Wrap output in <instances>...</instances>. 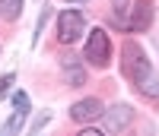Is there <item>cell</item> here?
Returning <instances> with one entry per match:
<instances>
[{"label": "cell", "instance_id": "obj_8", "mask_svg": "<svg viewBox=\"0 0 159 136\" xmlns=\"http://www.w3.org/2000/svg\"><path fill=\"white\" fill-rule=\"evenodd\" d=\"M134 92H137V95H143V98H150L153 104H159V76H156V70H153L150 76H143L140 83L134 86Z\"/></svg>", "mask_w": 159, "mask_h": 136}, {"label": "cell", "instance_id": "obj_17", "mask_svg": "<svg viewBox=\"0 0 159 136\" xmlns=\"http://www.w3.org/2000/svg\"><path fill=\"white\" fill-rule=\"evenodd\" d=\"M73 3H80V0H73Z\"/></svg>", "mask_w": 159, "mask_h": 136}, {"label": "cell", "instance_id": "obj_7", "mask_svg": "<svg viewBox=\"0 0 159 136\" xmlns=\"http://www.w3.org/2000/svg\"><path fill=\"white\" fill-rule=\"evenodd\" d=\"M153 13H156V0H134L127 16V32H147L153 25Z\"/></svg>", "mask_w": 159, "mask_h": 136}, {"label": "cell", "instance_id": "obj_9", "mask_svg": "<svg viewBox=\"0 0 159 136\" xmlns=\"http://www.w3.org/2000/svg\"><path fill=\"white\" fill-rule=\"evenodd\" d=\"M127 3L130 0H111V22L115 29H124V32H127Z\"/></svg>", "mask_w": 159, "mask_h": 136}, {"label": "cell", "instance_id": "obj_10", "mask_svg": "<svg viewBox=\"0 0 159 136\" xmlns=\"http://www.w3.org/2000/svg\"><path fill=\"white\" fill-rule=\"evenodd\" d=\"M22 13V0H0V16L7 22H16Z\"/></svg>", "mask_w": 159, "mask_h": 136}, {"label": "cell", "instance_id": "obj_11", "mask_svg": "<svg viewBox=\"0 0 159 136\" xmlns=\"http://www.w3.org/2000/svg\"><path fill=\"white\" fill-rule=\"evenodd\" d=\"M22 120H25V111H16L7 124H3V130H0V136H19V130H22Z\"/></svg>", "mask_w": 159, "mask_h": 136}, {"label": "cell", "instance_id": "obj_15", "mask_svg": "<svg viewBox=\"0 0 159 136\" xmlns=\"http://www.w3.org/2000/svg\"><path fill=\"white\" fill-rule=\"evenodd\" d=\"M13 83H16V76H13V73H7V76H0V98H7V95H10Z\"/></svg>", "mask_w": 159, "mask_h": 136}, {"label": "cell", "instance_id": "obj_1", "mask_svg": "<svg viewBox=\"0 0 159 136\" xmlns=\"http://www.w3.org/2000/svg\"><path fill=\"white\" fill-rule=\"evenodd\" d=\"M153 73V63L147 57V51L140 48V41H134V38H127V41L121 45V76L127 79L130 86H137L143 76Z\"/></svg>", "mask_w": 159, "mask_h": 136}, {"label": "cell", "instance_id": "obj_2", "mask_svg": "<svg viewBox=\"0 0 159 136\" xmlns=\"http://www.w3.org/2000/svg\"><path fill=\"white\" fill-rule=\"evenodd\" d=\"M83 60L89 66H96V70H108V63H111V38H108V32L102 25L89 29L86 48H83Z\"/></svg>", "mask_w": 159, "mask_h": 136}, {"label": "cell", "instance_id": "obj_3", "mask_svg": "<svg viewBox=\"0 0 159 136\" xmlns=\"http://www.w3.org/2000/svg\"><path fill=\"white\" fill-rule=\"evenodd\" d=\"M86 32V16L80 10H61L57 13V25H54V38L61 45H73L76 38H83Z\"/></svg>", "mask_w": 159, "mask_h": 136}, {"label": "cell", "instance_id": "obj_12", "mask_svg": "<svg viewBox=\"0 0 159 136\" xmlns=\"http://www.w3.org/2000/svg\"><path fill=\"white\" fill-rule=\"evenodd\" d=\"M48 124H51V111H38L35 120H32V127H29V136H38L42 127H48Z\"/></svg>", "mask_w": 159, "mask_h": 136}, {"label": "cell", "instance_id": "obj_6", "mask_svg": "<svg viewBox=\"0 0 159 136\" xmlns=\"http://www.w3.org/2000/svg\"><path fill=\"white\" fill-rule=\"evenodd\" d=\"M61 70H64V83H67L70 89H80L86 86V66H83V57H76L73 51H64L61 54Z\"/></svg>", "mask_w": 159, "mask_h": 136}, {"label": "cell", "instance_id": "obj_14", "mask_svg": "<svg viewBox=\"0 0 159 136\" xmlns=\"http://www.w3.org/2000/svg\"><path fill=\"white\" fill-rule=\"evenodd\" d=\"M13 108L29 114V95H25V92H16V95H13Z\"/></svg>", "mask_w": 159, "mask_h": 136}, {"label": "cell", "instance_id": "obj_4", "mask_svg": "<svg viewBox=\"0 0 159 136\" xmlns=\"http://www.w3.org/2000/svg\"><path fill=\"white\" fill-rule=\"evenodd\" d=\"M134 117H137V111L130 104H124V101H118V104H111L108 111L102 114V127H105V133H124L130 124H134Z\"/></svg>", "mask_w": 159, "mask_h": 136}, {"label": "cell", "instance_id": "obj_16", "mask_svg": "<svg viewBox=\"0 0 159 136\" xmlns=\"http://www.w3.org/2000/svg\"><path fill=\"white\" fill-rule=\"evenodd\" d=\"M76 136H105V133H102V130H96V127H83Z\"/></svg>", "mask_w": 159, "mask_h": 136}, {"label": "cell", "instance_id": "obj_13", "mask_svg": "<svg viewBox=\"0 0 159 136\" xmlns=\"http://www.w3.org/2000/svg\"><path fill=\"white\" fill-rule=\"evenodd\" d=\"M51 19V6H45L42 10V16H38V25H35V32H32V45H38V35H42V29H45V22Z\"/></svg>", "mask_w": 159, "mask_h": 136}, {"label": "cell", "instance_id": "obj_5", "mask_svg": "<svg viewBox=\"0 0 159 136\" xmlns=\"http://www.w3.org/2000/svg\"><path fill=\"white\" fill-rule=\"evenodd\" d=\"M105 114V101L99 98V95H89V98H80L70 104V120L73 124H92V120H99Z\"/></svg>", "mask_w": 159, "mask_h": 136}]
</instances>
